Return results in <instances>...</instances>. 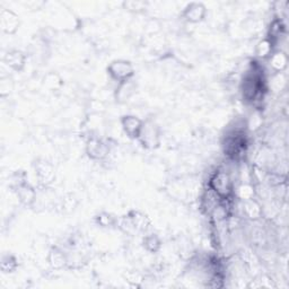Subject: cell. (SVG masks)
Instances as JSON below:
<instances>
[{"instance_id": "obj_12", "label": "cell", "mask_w": 289, "mask_h": 289, "mask_svg": "<svg viewBox=\"0 0 289 289\" xmlns=\"http://www.w3.org/2000/svg\"><path fill=\"white\" fill-rule=\"evenodd\" d=\"M269 62L270 66L273 67L274 70L276 71H283L285 68L287 67V55L285 54L282 51H278V52L273 53L269 57Z\"/></svg>"}, {"instance_id": "obj_13", "label": "cell", "mask_w": 289, "mask_h": 289, "mask_svg": "<svg viewBox=\"0 0 289 289\" xmlns=\"http://www.w3.org/2000/svg\"><path fill=\"white\" fill-rule=\"evenodd\" d=\"M17 195H18L20 201L24 202L25 205L32 204L35 199V192L28 184H20L17 190Z\"/></svg>"}, {"instance_id": "obj_9", "label": "cell", "mask_w": 289, "mask_h": 289, "mask_svg": "<svg viewBox=\"0 0 289 289\" xmlns=\"http://www.w3.org/2000/svg\"><path fill=\"white\" fill-rule=\"evenodd\" d=\"M139 139H141L144 146L149 148L156 147V146L159 144L158 133L156 131V129H155L153 126L152 127L144 126V129H142V132H141V136Z\"/></svg>"}, {"instance_id": "obj_10", "label": "cell", "mask_w": 289, "mask_h": 289, "mask_svg": "<svg viewBox=\"0 0 289 289\" xmlns=\"http://www.w3.org/2000/svg\"><path fill=\"white\" fill-rule=\"evenodd\" d=\"M5 62L16 71L21 70L25 64V55L18 50L10 51V52H8L6 54Z\"/></svg>"}, {"instance_id": "obj_17", "label": "cell", "mask_w": 289, "mask_h": 289, "mask_svg": "<svg viewBox=\"0 0 289 289\" xmlns=\"http://www.w3.org/2000/svg\"><path fill=\"white\" fill-rule=\"evenodd\" d=\"M146 249L150 252H156L161 248V241L156 235H149L144 241Z\"/></svg>"}, {"instance_id": "obj_3", "label": "cell", "mask_w": 289, "mask_h": 289, "mask_svg": "<svg viewBox=\"0 0 289 289\" xmlns=\"http://www.w3.org/2000/svg\"><path fill=\"white\" fill-rule=\"evenodd\" d=\"M245 145H247V140L243 133L234 131L226 137L225 152L232 157H239L245 152Z\"/></svg>"}, {"instance_id": "obj_15", "label": "cell", "mask_w": 289, "mask_h": 289, "mask_svg": "<svg viewBox=\"0 0 289 289\" xmlns=\"http://www.w3.org/2000/svg\"><path fill=\"white\" fill-rule=\"evenodd\" d=\"M49 262L50 265L53 267L55 269H59V268H62L64 266V263H66V257L63 256V253L61 251H59V250L54 249L52 251L50 252V256H49Z\"/></svg>"}, {"instance_id": "obj_5", "label": "cell", "mask_w": 289, "mask_h": 289, "mask_svg": "<svg viewBox=\"0 0 289 289\" xmlns=\"http://www.w3.org/2000/svg\"><path fill=\"white\" fill-rule=\"evenodd\" d=\"M123 131L131 139H139L144 129V122L135 115H124L121 119Z\"/></svg>"}, {"instance_id": "obj_4", "label": "cell", "mask_w": 289, "mask_h": 289, "mask_svg": "<svg viewBox=\"0 0 289 289\" xmlns=\"http://www.w3.org/2000/svg\"><path fill=\"white\" fill-rule=\"evenodd\" d=\"M251 76H248L247 79L244 81V88L243 95L248 98L249 101H253L262 93L263 84H262V77L258 75L256 71Z\"/></svg>"}, {"instance_id": "obj_19", "label": "cell", "mask_w": 289, "mask_h": 289, "mask_svg": "<svg viewBox=\"0 0 289 289\" xmlns=\"http://www.w3.org/2000/svg\"><path fill=\"white\" fill-rule=\"evenodd\" d=\"M97 221L98 223L101 224L102 226H104V227H109L111 225H113V223H114V218L112 217L111 215L109 214H106V213H103L101 214L100 216L97 217Z\"/></svg>"}, {"instance_id": "obj_1", "label": "cell", "mask_w": 289, "mask_h": 289, "mask_svg": "<svg viewBox=\"0 0 289 289\" xmlns=\"http://www.w3.org/2000/svg\"><path fill=\"white\" fill-rule=\"evenodd\" d=\"M210 187L217 195L219 199L227 200L233 195V182L230 175L225 172L219 171L216 173L210 181Z\"/></svg>"}, {"instance_id": "obj_18", "label": "cell", "mask_w": 289, "mask_h": 289, "mask_svg": "<svg viewBox=\"0 0 289 289\" xmlns=\"http://www.w3.org/2000/svg\"><path fill=\"white\" fill-rule=\"evenodd\" d=\"M17 267V263L14 257L11 256H6L2 258L1 261V269L5 271V273H11L12 270H15Z\"/></svg>"}, {"instance_id": "obj_11", "label": "cell", "mask_w": 289, "mask_h": 289, "mask_svg": "<svg viewBox=\"0 0 289 289\" xmlns=\"http://www.w3.org/2000/svg\"><path fill=\"white\" fill-rule=\"evenodd\" d=\"M36 173H37V176H38V179H40L41 182L44 183V184L51 183L54 178L53 168L47 162H42V163L37 164Z\"/></svg>"}, {"instance_id": "obj_7", "label": "cell", "mask_w": 289, "mask_h": 289, "mask_svg": "<svg viewBox=\"0 0 289 289\" xmlns=\"http://www.w3.org/2000/svg\"><path fill=\"white\" fill-rule=\"evenodd\" d=\"M86 152H87L88 156L93 159H102L104 158L109 148L102 140L97 139V138H92L86 145Z\"/></svg>"}, {"instance_id": "obj_8", "label": "cell", "mask_w": 289, "mask_h": 289, "mask_svg": "<svg viewBox=\"0 0 289 289\" xmlns=\"http://www.w3.org/2000/svg\"><path fill=\"white\" fill-rule=\"evenodd\" d=\"M206 16V7L202 3L192 2L185 8L183 11V17L188 21L191 23H198L205 18Z\"/></svg>"}, {"instance_id": "obj_14", "label": "cell", "mask_w": 289, "mask_h": 289, "mask_svg": "<svg viewBox=\"0 0 289 289\" xmlns=\"http://www.w3.org/2000/svg\"><path fill=\"white\" fill-rule=\"evenodd\" d=\"M271 52H273V41L266 38V40L258 43L257 49H256V53L258 57L268 58L271 55Z\"/></svg>"}, {"instance_id": "obj_2", "label": "cell", "mask_w": 289, "mask_h": 289, "mask_svg": "<svg viewBox=\"0 0 289 289\" xmlns=\"http://www.w3.org/2000/svg\"><path fill=\"white\" fill-rule=\"evenodd\" d=\"M107 71L111 77L120 84L128 81L133 76L132 64L127 60H115L107 67Z\"/></svg>"}, {"instance_id": "obj_16", "label": "cell", "mask_w": 289, "mask_h": 289, "mask_svg": "<svg viewBox=\"0 0 289 289\" xmlns=\"http://www.w3.org/2000/svg\"><path fill=\"white\" fill-rule=\"evenodd\" d=\"M244 211L249 218L256 219L259 218V216L261 215V208L256 201H253L252 199L245 200L244 205Z\"/></svg>"}, {"instance_id": "obj_20", "label": "cell", "mask_w": 289, "mask_h": 289, "mask_svg": "<svg viewBox=\"0 0 289 289\" xmlns=\"http://www.w3.org/2000/svg\"><path fill=\"white\" fill-rule=\"evenodd\" d=\"M239 195L243 200L252 199L253 189L251 187H249V185H242V187H241L239 190Z\"/></svg>"}, {"instance_id": "obj_6", "label": "cell", "mask_w": 289, "mask_h": 289, "mask_svg": "<svg viewBox=\"0 0 289 289\" xmlns=\"http://www.w3.org/2000/svg\"><path fill=\"white\" fill-rule=\"evenodd\" d=\"M0 24L2 31L7 34H14L19 27V19L15 12L3 9L0 12Z\"/></svg>"}]
</instances>
